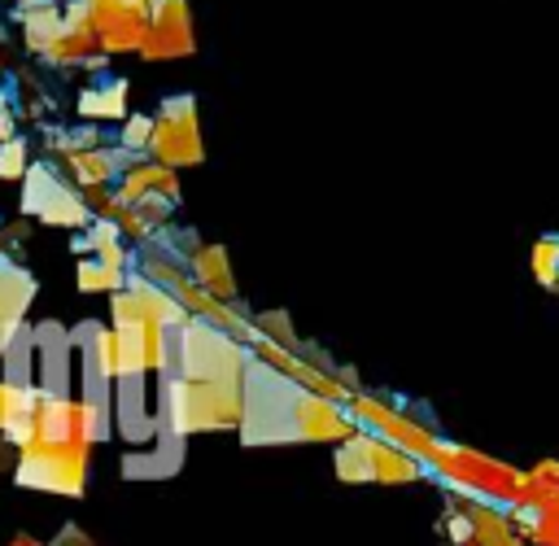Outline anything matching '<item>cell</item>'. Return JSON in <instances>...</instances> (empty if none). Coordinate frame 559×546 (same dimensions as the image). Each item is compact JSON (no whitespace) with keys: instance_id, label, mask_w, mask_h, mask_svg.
<instances>
[{"instance_id":"6da1fadb","label":"cell","mask_w":559,"mask_h":546,"mask_svg":"<svg viewBox=\"0 0 559 546\" xmlns=\"http://www.w3.org/2000/svg\"><path fill=\"white\" fill-rule=\"evenodd\" d=\"M349 406L301 389L258 354L240 380V441L245 446H293V441H345L354 432Z\"/></svg>"},{"instance_id":"7a4b0ae2","label":"cell","mask_w":559,"mask_h":546,"mask_svg":"<svg viewBox=\"0 0 559 546\" xmlns=\"http://www.w3.org/2000/svg\"><path fill=\"white\" fill-rule=\"evenodd\" d=\"M157 424L170 437L240 428V384L157 376Z\"/></svg>"},{"instance_id":"3957f363","label":"cell","mask_w":559,"mask_h":546,"mask_svg":"<svg viewBox=\"0 0 559 546\" xmlns=\"http://www.w3.org/2000/svg\"><path fill=\"white\" fill-rule=\"evenodd\" d=\"M428 467L437 476H445L454 485V494H467V498H485V502H520L524 489H528V472H515L498 459H485L467 446H454V441H441L437 454L428 459Z\"/></svg>"},{"instance_id":"277c9868","label":"cell","mask_w":559,"mask_h":546,"mask_svg":"<svg viewBox=\"0 0 559 546\" xmlns=\"http://www.w3.org/2000/svg\"><path fill=\"white\" fill-rule=\"evenodd\" d=\"M332 467H336V480H345V485H411L428 472L419 459H411L406 450L389 446L384 437H376L367 428H354L336 446Z\"/></svg>"},{"instance_id":"5b68a950","label":"cell","mask_w":559,"mask_h":546,"mask_svg":"<svg viewBox=\"0 0 559 546\" xmlns=\"http://www.w3.org/2000/svg\"><path fill=\"white\" fill-rule=\"evenodd\" d=\"M87 454H92V446H83V441H31L13 459V480L22 489L83 498V489H87Z\"/></svg>"},{"instance_id":"8992f818","label":"cell","mask_w":559,"mask_h":546,"mask_svg":"<svg viewBox=\"0 0 559 546\" xmlns=\"http://www.w3.org/2000/svg\"><path fill=\"white\" fill-rule=\"evenodd\" d=\"M22 218H35L44 227H70V232H83L96 210L87 205L83 188H74L57 162H31L26 175H22Z\"/></svg>"},{"instance_id":"52a82bcc","label":"cell","mask_w":559,"mask_h":546,"mask_svg":"<svg viewBox=\"0 0 559 546\" xmlns=\"http://www.w3.org/2000/svg\"><path fill=\"white\" fill-rule=\"evenodd\" d=\"M148 157L170 166V170H188L205 162V144H201V122H197V100L188 92L166 96L162 109L153 114V140H148Z\"/></svg>"},{"instance_id":"ba28073f","label":"cell","mask_w":559,"mask_h":546,"mask_svg":"<svg viewBox=\"0 0 559 546\" xmlns=\"http://www.w3.org/2000/svg\"><path fill=\"white\" fill-rule=\"evenodd\" d=\"M349 415H354V424L358 428H367V432H376V437H384L389 446H397V450H406L411 459H419L424 467H428V459L437 454V446H441V437L432 432V428H424L419 419H411L406 411H393L384 397H376V393H354L349 397Z\"/></svg>"},{"instance_id":"9c48e42d","label":"cell","mask_w":559,"mask_h":546,"mask_svg":"<svg viewBox=\"0 0 559 546\" xmlns=\"http://www.w3.org/2000/svg\"><path fill=\"white\" fill-rule=\"evenodd\" d=\"M192 52H197V35H192L188 0H153L140 57L144 61H175V57H192Z\"/></svg>"},{"instance_id":"30bf717a","label":"cell","mask_w":559,"mask_h":546,"mask_svg":"<svg viewBox=\"0 0 559 546\" xmlns=\"http://www.w3.org/2000/svg\"><path fill=\"white\" fill-rule=\"evenodd\" d=\"M92 52H96V13L87 0H66L61 4V31L48 44L44 61L48 66H79Z\"/></svg>"},{"instance_id":"8fae6325","label":"cell","mask_w":559,"mask_h":546,"mask_svg":"<svg viewBox=\"0 0 559 546\" xmlns=\"http://www.w3.org/2000/svg\"><path fill=\"white\" fill-rule=\"evenodd\" d=\"M31 297H35L31 271H26L17 258L0 253V349H9L13 336L26 328V306H31Z\"/></svg>"},{"instance_id":"7c38bea8","label":"cell","mask_w":559,"mask_h":546,"mask_svg":"<svg viewBox=\"0 0 559 546\" xmlns=\"http://www.w3.org/2000/svg\"><path fill=\"white\" fill-rule=\"evenodd\" d=\"M92 4V0H87ZM96 13V48L118 57V52H140L144 31H148V13L135 9H114V4H92Z\"/></svg>"},{"instance_id":"4fadbf2b","label":"cell","mask_w":559,"mask_h":546,"mask_svg":"<svg viewBox=\"0 0 559 546\" xmlns=\"http://www.w3.org/2000/svg\"><path fill=\"white\" fill-rule=\"evenodd\" d=\"M127 92H131V83L122 74H105L100 83H92V87L79 92L74 109H79L83 122H122L131 114L127 109Z\"/></svg>"},{"instance_id":"5bb4252c","label":"cell","mask_w":559,"mask_h":546,"mask_svg":"<svg viewBox=\"0 0 559 546\" xmlns=\"http://www.w3.org/2000/svg\"><path fill=\"white\" fill-rule=\"evenodd\" d=\"M188 275H192L205 293H214V297H223V301H236V275H231V266H227V249H223V245L197 240L192 253H188Z\"/></svg>"},{"instance_id":"9a60e30c","label":"cell","mask_w":559,"mask_h":546,"mask_svg":"<svg viewBox=\"0 0 559 546\" xmlns=\"http://www.w3.org/2000/svg\"><path fill=\"white\" fill-rule=\"evenodd\" d=\"M135 301H140V310H144V319L148 323H157V328H183L192 314L175 301V293L170 288H162V284H153V280H144L140 271H127V284H122Z\"/></svg>"},{"instance_id":"2e32d148","label":"cell","mask_w":559,"mask_h":546,"mask_svg":"<svg viewBox=\"0 0 559 546\" xmlns=\"http://www.w3.org/2000/svg\"><path fill=\"white\" fill-rule=\"evenodd\" d=\"M13 17L22 22V44H26V52L44 57L48 44L57 39V31H61V4H57V0H39V4H31V9H13Z\"/></svg>"},{"instance_id":"e0dca14e","label":"cell","mask_w":559,"mask_h":546,"mask_svg":"<svg viewBox=\"0 0 559 546\" xmlns=\"http://www.w3.org/2000/svg\"><path fill=\"white\" fill-rule=\"evenodd\" d=\"M44 144H48V153L70 157V153H83V149H100V131H96V122H79V127H44Z\"/></svg>"},{"instance_id":"ac0fdd59","label":"cell","mask_w":559,"mask_h":546,"mask_svg":"<svg viewBox=\"0 0 559 546\" xmlns=\"http://www.w3.org/2000/svg\"><path fill=\"white\" fill-rule=\"evenodd\" d=\"M74 284H79V293H118V288L127 284V275H122V271H109V266L96 262V258H79Z\"/></svg>"},{"instance_id":"d6986e66","label":"cell","mask_w":559,"mask_h":546,"mask_svg":"<svg viewBox=\"0 0 559 546\" xmlns=\"http://www.w3.org/2000/svg\"><path fill=\"white\" fill-rule=\"evenodd\" d=\"M148 140H153V114H127L122 131H118V149H127L135 157H148Z\"/></svg>"},{"instance_id":"ffe728a7","label":"cell","mask_w":559,"mask_h":546,"mask_svg":"<svg viewBox=\"0 0 559 546\" xmlns=\"http://www.w3.org/2000/svg\"><path fill=\"white\" fill-rule=\"evenodd\" d=\"M533 275L546 288H559V236H542L533 245Z\"/></svg>"},{"instance_id":"44dd1931","label":"cell","mask_w":559,"mask_h":546,"mask_svg":"<svg viewBox=\"0 0 559 546\" xmlns=\"http://www.w3.org/2000/svg\"><path fill=\"white\" fill-rule=\"evenodd\" d=\"M26 166H31V144H26L22 135L4 140V144H0V179H17V183H22Z\"/></svg>"},{"instance_id":"7402d4cb","label":"cell","mask_w":559,"mask_h":546,"mask_svg":"<svg viewBox=\"0 0 559 546\" xmlns=\"http://www.w3.org/2000/svg\"><path fill=\"white\" fill-rule=\"evenodd\" d=\"M48 546H92V537L70 520V524H61V529H57V537H52Z\"/></svg>"},{"instance_id":"603a6c76","label":"cell","mask_w":559,"mask_h":546,"mask_svg":"<svg viewBox=\"0 0 559 546\" xmlns=\"http://www.w3.org/2000/svg\"><path fill=\"white\" fill-rule=\"evenodd\" d=\"M13 135H17V109H13V100L0 92V144L13 140Z\"/></svg>"},{"instance_id":"cb8c5ba5","label":"cell","mask_w":559,"mask_h":546,"mask_svg":"<svg viewBox=\"0 0 559 546\" xmlns=\"http://www.w3.org/2000/svg\"><path fill=\"white\" fill-rule=\"evenodd\" d=\"M92 4H114V9H135V13H148L153 0H92Z\"/></svg>"},{"instance_id":"d4e9b609","label":"cell","mask_w":559,"mask_h":546,"mask_svg":"<svg viewBox=\"0 0 559 546\" xmlns=\"http://www.w3.org/2000/svg\"><path fill=\"white\" fill-rule=\"evenodd\" d=\"M9 546H48V542H39V537H31V533H17Z\"/></svg>"},{"instance_id":"484cf974","label":"cell","mask_w":559,"mask_h":546,"mask_svg":"<svg viewBox=\"0 0 559 546\" xmlns=\"http://www.w3.org/2000/svg\"><path fill=\"white\" fill-rule=\"evenodd\" d=\"M4 467H9V441L0 437V472H4Z\"/></svg>"},{"instance_id":"4316f807","label":"cell","mask_w":559,"mask_h":546,"mask_svg":"<svg viewBox=\"0 0 559 546\" xmlns=\"http://www.w3.org/2000/svg\"><path fill=\"white\" fill-rule=\"evenodd\" d=\"M31 4H39V0H13V9H31Z\"/></svg>"},{"instance_id":"83f0119b","label":"cell","mask_w":559,"mask_h":546,"mask_svg":"<svg viewBox=\"0 0 559 546\" xmlns=\"http://www.w3.org/2000/svg\"><path fill=\"white\" fill-rule=\"evenodd\" d=\"M57 4H66V0H57Z\"/></svg>"}]
</instances>
